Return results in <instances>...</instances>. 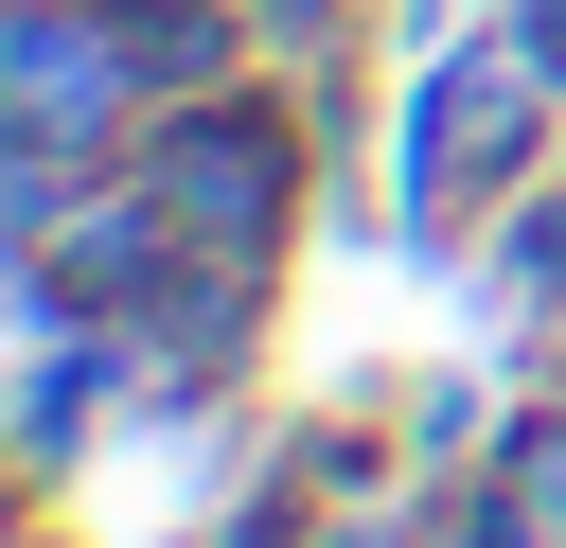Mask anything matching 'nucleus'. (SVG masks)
Listing matches in <instances>:
<instances>
[{"instance_id":"obj_1","label":"nucleus","mask_w":566,"mask_h":548,"mask_svg":"<svg viewBox=\"0 0 566 548\" xmlns=\"http://www.w3.org/2000/svg\"><path fill=\"white\" fill-rule=\"evenodd\" d=\"M159 212H177V247H212V265H265L283 247V212H301V124L283 106H195L159 159Z\"/></svg>"},{"instance_id":"obj_2","label":"nucleus","mask_w":566,"mask_h":548,"mask_svg":"<svg viewBox=\"0 0 566 548\" xmlns=\"http://www.w3.org/2000/svg\"><path fill=\"white\" fill-rule=\"evenodd\" d=\"M531 106H548V71H531L513 35H442V71L407 88V212L442 230L460 194H495L513 141H531Z\"/></svg>"},{"instance_id":"obj_3","label":"nucleus","mask_w":566,"mask_h":548,"mask_svg":"<svg viewBox=\"0 0 566 548\" xmlns=\"http://www.w3.org/2000/svg\"><path fill=\"white\" fill-rule=\"evenodd\" d=\"M0 53H18V141L106 159V141L142 124V71H124V18H106V0H18Z\"/></svg>"},{"instance_id":"obj_4","label":"nucleus","mask_w":566,"mask_h":548,"mask_svg":"<svg viewBox=\"0 0 566 548\" xmlns=\"http://www.w3.org/2000/svg\"><path fill=\"white\" fill-rule=\"evenodd\" d=\"M124 18V71L142 88H212L230 71V0H106Z\"/></svg>"},{"instance_id":"obj_5","label":"nucleus","mask_w":566,"mask_h":548,"mask_svg":"<svg viewBox=\"0 0 566 548\" xmlns=\"http://www.w3.org/2000/svg\"><path fill=\"white\" fill-rule=\"evenodd\" d=\"M495 265H513V283H566V194H531V212H513V247H495Z\"/></svg>"},{"instance_id":"obj_6","label":"nucleus","mask_w":566,"mask_h":548,"mask_svg":"<svg viewBox=\"0 0 566 548\" xmlns=\"http://www.w3.org/2000/svg\"><path fill=\"white\" fill-rule=\"evenodd\" d=\"M513 495H531V513L566 530V424H531V442H513Z\"/></svg>"},{"instance_id":"obj_7","label":"nucleus","mask_w":566,"mask_h":548,"mask_svg":"<svg viewBox=\"0 0 566 548\" xmlns=\"http://www.w3.org/2000/svg\"><path fill=\"white\" fill-rule=\"evenodd\" d=\"M513 53H531V71L566 88V0H513Z\"/></svg>"}]
</instances>
